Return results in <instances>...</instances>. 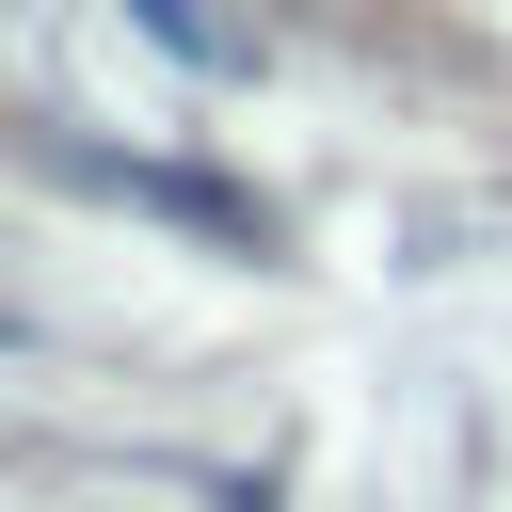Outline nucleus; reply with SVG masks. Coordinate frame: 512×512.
Returning <instances> with one entry per match:
<instances>
[{"label":"nucleus","mask_w":512,"mask_h":512,"mask_svg":"<svg viewBox=\"0 0 512 512\" xmlns=\"http://www.w3.org/2000/svg\"><path fill=\"white\" fill-rule=\"evenodd\" d=\"M128 16H144V32L176 48V64H208V80H240V64H256V32H240L224 0H128Z\"/></svg>","instance_id":"nucleus-1"}]
</instances>
